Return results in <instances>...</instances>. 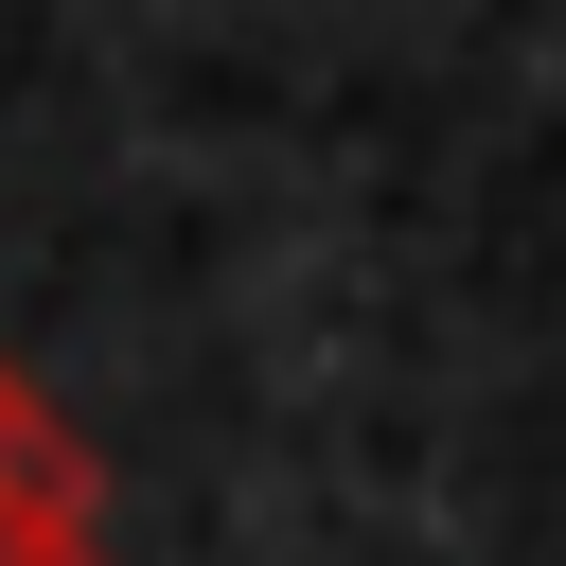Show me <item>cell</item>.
<instances>
[{
  "mask_svg": "<svg viewBox=\"0 0 566 566\" xmlns=\"http://www.w3.org/2000/svg\"><path fill=\"white\" fill-rule=\"evenodd\" d=\"M0 566H106V478L18 371H0Z\"/></svg>",
  "mask_w": 566,
  "mask_h": 566,
  "instance_id": "6da1fadb",
  "label": "cell"
}]
</instances>
